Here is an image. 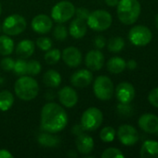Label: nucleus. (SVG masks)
Wrapping results in <instances>:
<instances>
[{
	"mask_svg": "<svg viewBox=\"0 0 158 158\" xmlns=\"http://www.w3.org/2000/svg\"><path fill=\"white\" fill-rule=\"evenodd\" d=\"M68 124V115L60 105L51 102L46 104L41 110V128L50 133H58Z\"/></svg>",
	"mask_w": 158,
	"mask_h": 158,
	"instance_id": "obj_1",
	"label": "nucleus"
},
{
	"mask_svg": "<svg viewBox=\"0 0 158 158\" xmlns=\"http://www.w3.org/2000/svg\"><path fill=\"white\" fill-rule=\"evenodd\" d=\"M116 6L118 19L126 25L135 23L141 15L142 7L138 0H119Z\"/></svg>",
	"mask_w": 158,
	"mask_h": 158,
	"instance_id": "obj_2",
	"label": "nucleus"
},
{
	"mask_svg": "<svg viewBox=\"0 0 158 158\" xmlns=\"http://www.w3.org/2000/svg\"><path fill=\"white\" fill-rule=\"evenodd\" d=\"M14 92L16 95L23 101H31L34 99L39 93L37 81L30 76H20L14 84Z\"/></svg>",
	"mask_w": 158,
	"mask_h": 158,
	"instance_id": "obj_3",
	"label": "nucleus"
},
{
	"mask_svg": "<svg viewBox=\"0 0 158 158\" xmlns=\"http://www.w3.org/2000/svg\"><path fill=\"white\" fill-rule=\"evenodd\" d=\"M86 22L91 30L96 31H103L111 27L113 18L108 11L104 9H98L90 12Z\"/></svg>",
	"mask_w": 158,
	"mask_h": 158,
	"instance_id": "obj_4",
	"label": "nucleus"
},
{
	"mask_svg": "<svg viewBox=\"0 0 158 158\" xmlns=\"http://www.w3.org/2000/svg\"><path fill=\"white\" fill-rule=\"evenodd\" d=\"M93 92L95 96L102 101L110 100L115 93L114 83L112 80L104 75L97 77L93 84Z\"/></svg>",
	"mask_w": 158,
	"mask_h": 158,
	"instance_id": "obj_5",
	"label": "nucleus"
},
{
	"mask_svg": "<svg viewBox=\"0 0 158 158\" xmlns=\"http://www.w3.org/2000/svg\"><path fill=\"white\" fill-rule=\"evenodd\" d=\"M75 14V6L70 1L63 0L57 3L51 9V19L57 23H65Z\"/></svg>",
	"mask_w": 158,
	"mask_h": 158,
	"instance_id": "obj_6",
	"label": "nucleus"
},
{
	"mask_svg": "<svg viewBox=\"0 0 158 158\" xmlns=\"http://www.w3.org/2000/svg\"><path fill=\"white\" fill-rule=\"evenodd\" d=\"M26 19L22 16L19 14H12L4 19L2 31L8 36H14L20 34L26 29Z\"/></svg>",
	"mask_w": 158,
	"mask_h": 158,
	"instance_id": "obj_7",
	"label": "nucleus"
},
{
	"mask_svg": "<svg viewBox=\"0 0 158 158\" xmlns=\"http://www.w3.org/2000/svg\"><path fill=\"white\" fill-rule=\"evenodd\" d=\"M103 121V114L97 107H89L81 116V125L86 131H94L99 129Z\"/></svg>",
	"mask_w": 158,
	"mask_h": 158,
	"instance_id": "obj_8",
	"label": "nucleus"
},
{
	"mask_svg": "<svg viewBox=\"0 0 158 158\" xmlns=\"http://www.w3.org/2000/svg\"><path fill=\"white\" fill-rule=\"evenodd\" d=\"M153 38L151 30L143 25H137L131 28L129 32V39L130 43L136 46H144L148 44Z\"/></svg>",
	"mask_w": 158,
	"mask_h": 158,
	"instance_id": "obj_9",
	"label": "nucleus"
},
{
	"mask_svg": "<svg viewBox=\"0 0 158 158\" xmlns=\"http://www.w3.org/2000/svg\"><path fill=\"white\" fill-rule=\"evenodd\" d=\"M117 137L120 143L125 146H133L140 139L138 131L133 126L129 124L121 125L118 128Z\"/></svg>",
	"mask_w": 158,
	"mask_h": 158,
	"instance_id": "obj_10",
	"label": "nucleus"
},
{
	"mask_svg": "<svg viewBox=\"0 0 158 158\" xmlns=\"http://www.w3.org/2000/svg\"><path fill=\"white\" fill-rule=\"evenodd\" d=\"M32 29L40 34H46L48 33L53 27V21L52 19L49 18L47 15L45 14H39L36 15L32 19Z\"/></svg>",
	"mask_w": 158,
	"mask_h": 158,
	"instance_id": "obj_11",
	"label": "nucleus"
},
{
	"mask_svg": "<svg viewBox=\"0 0 158 158\" xmlns=\"http://www.w3.org/2000/svg\"><path fill=\"white\" fill-rule=\"evenodd\" d=\"M58 99L63 106L72 108L78 102V94L74 88L64 86L58 92Z\"/></svg>",
	"mask_w": 158,
	"mask_h": 158,
	"instance_id": "obj_12",
	"label": "nucleus"
},
{
	"mask_svg": "<svg viewBox=\"0 0 158 158\" xmlns=\"http://www.w3.org/2000/svg\"><path fill=\"white\" fill-rule=\"evenodd\" d=\"M86 66L92 71H98L102 69L104 65V56L100 49H94L88 52L85 58Z\"/></svg>",
	"mask_w": 158,
	"mask_h": 158,
	"instance_id": "obj_13",
	"label": "nucleus"
},
{
	"mask_svg": "<svg viewBox=\"0 0 158 158\" xmlns=\"http://www.w3.org/2000/svg\"><path fill=\"white\" fill-rule=\"evenodd\" d=\"M115 95L120 103L130 104L135 97V89L131 83L124 81L117 85Z\"/></svg>",
	"mask_w": 158,
	"mask_h": 158,
	"instance_id": "obj_14",
	"label": "nucleus"
},
{
	"mask_svg": "<svg viewBox=\"0 0 158 158\" xmlns=\"http://www.w3.org/2000/svg\"><path fill=\"white\" fill-rule=\"evenodd\" d=\"M61 57L63 62L71 68H76L82 63V54L74 46L65 48L61 53Z\"/></svg>",
	"mask_w": 158,
	"mask_h": 158,
	"instance_id": "obj_15",
	"label": "nucleus"
},
{
	"mask_svg": "<svg viewBox=\"0 0 158 158\" xmlns=\"http://www.w3.org/2000/svg\"><path fill=\"white\" fill-rule=\"evenodd\" d=\"M93 80V75L89 69H79L71 76V83L77 88L88 87Z\"/></svg>",
	"mask_w": 158,
	"mask_h": 158,
	"instance_id": "obj_16",
	"label": "nucleus"
},
{
	"mask_svg": "<svg viewBox=\"0 0 158 158\" xmlns=\"http://www.w3.org/2000/svg\"><path fill=\"white\" fill-rule=\"evenodd\" d=\"M138 125L146 133L156 134L158 131V117L151 113L143 114L139 118Z\"/></svg>",
	"mask_w": 158,
	"mask_h": 158,
	"instance_id": "obj_17",
	"label": "nucleus"
},
{
	"mask_svg": "<svg viewBox=\"0 0 158 158\" xmlns=\"http://www.w3.org/2000/svg\"><path fill=\"white\" fill-rule=\"evenodd\" d=\"M75 145L77 151L83 155H88L93 151L94 148V140L87 133H82L76 136Z\"/></svg>",
	"mask_w": 158,
	"mask_h": 158,
	"instance_id": "obj_18",
	"label": "nucleus"
},
{
	"mask_svg": "<svg viewBox=\"0 0 158 158\" xmlns=\"http://www.w3.org/2000/svg\"><path fill=\"white\" fill-rule=\"evenodd\" d=\"M88 31V25L86 20L81 19L75 18L73 19L69 26V33L74 39H81L83 38Z\"/></svg>",
	"mask_w": 158,
	"mask_h": 158,
	"instance_id": "obj_19",
	"label": "nucleus"
},
{
	"mask_svg": "<svg viewBox=\"0 0 158 158\" xmlns=\"http://www.w3.org/2000/svg\"><path fill=\"white\" fill-rule=\"evenodd\" d=\"M34 43L31 40L24 39L20 41L16 47V53L20 58H28L34 52Z\"/></svg>",
	"mask_w": 158,
	"mask_h": 158,
	"instance_id": "obj_20",
	"label": "nucleus"
},
{
	"mask_svg": "<svg viewBox=\"0 0 158 158\" xmlns=\"http://www.w3.org/2000/svg\"><path fill=\"white\" fill-rule=\"evenodd\" d=\"M141 156L142 158H158V142L147 140L141 148Z\"/></svg>",
	"mask_w": 158,
	"mask_h": 158,
	"instance_id": "obj_21",
	"label": "nucleus"
},
{
	"mask_svg": "<svg viewBox=\"0 0 158 158\" xmlns=\"http://www.w3.org/2000/svg\"><path fill=\"white\" fill-rule=\"evenodd\" d=\"M43 82L49 88H57L61 83V76L58 71L54 69H48L43 76Z\"/></svg>",
	"mask_w": 158,
	"mask_h": 158,
	"instance_id": "obj_22",
	"label": "nucleus"
},
{
	"mask_svg": "<svg viewBox=\"0 0 158 158\" xmlns=\"http://www.w3.org/2000/svg\"><path fill=\"white\" fill-rule=\"evenodd\" d=\"M107 69L113 74H119L127 68V62L120 56H114L110 58L106 64Z\"/></svg>",
	"mask_w": 158,
	"mask_h": 158,
	"instance_id": "obj_23",
	"label": "nucleus"
},
{
	"mask_svg": "<svg viewBox=\"0 0 158 158\" xmlns=\"http://www.w3.org/2000/svg\"><path fill=\"white\" fill-rule=\"evenodd\" d=\"M14 50V42L7 34L0 36V55L7 56L12 54Z\"/></svg>",
	"mask_w": 158,
	"mask_h": 158,
	"instance_id": "obj_24",
	"label": "nucleus"
},
{
	"mask_svg": "<svg viewBox=\"0 0 158 158\" xmlns=\"http://www.w3.org/2000/svg\"><path fill=\"white\" fill-rule=\"evenodd\" d=\"M38 143L45 147H55L60 143V139L50 132H43L38 136Z\"/></svg>",
	"mask_w": 158,
	"mask_h": 158,
	"instance_id": "obj_25",
	"label": "nucleus"
},
{
	"mask_svg": "<svg viewBox=\"0 0 158 158\" xmlns=\"http://www.w3.org/2000/svg\"><path fill=\"white\" fill-rule=\"evenodd\" d=\"M14 104L13 94L7 91L4 90L0 92V111H7L11 108Z\"/></svg>",
	"mask_w": 158,
	"mask_h": 158,
	"instance_id": "obj_26",
	"label": "nucleus"
},
{
	"mask_svg": "<svg viewBox=\"0 0 158 158\" xmlns=\"http://www.w3.org/2000/svg\"><path fill=\"white\" fill-rule=\"evenodd\" d=\"M124 46H125V41L120 36H115L111 38L107 44L108 50L113 53H119L124 49Z\"/></svg>",
	"mask_w": 158,
	"mask_h": 158,
	"instance_id": "obj_27",
	"label": "nucleus"
},
{
	"mask_svg": "<svg viewBox=\"0 0 158 158\" xmlns=\"http://www.w3.org/2000/svg\"><path fill=\"white\" fill-rule=\"evenodd\" d=\"M61 57V53L59 49H56V48H54V49L50 48L49 50H47L44 56L46 62L49 65L57 64L60 61Z\"/></svg>",
	"mask_w": 158,
	"mask_h": 158,
	"instance_id": "obj_28",
	"label": "nucleus"
},
{
	"mask_svg": "<svg viewBox=\"0 0 158 158\" xmlns=\"http://www.w3.org/2000/svg\"><path fill=\"white\" fill-rule=\"evenodd\" d=\"M115 130L113 127H104L100 132V138L104 143H111L115 138Z\"/></svg>",
	"mask_w": 158,
	"mask_h": 158,
	"instance_id": "obj_29",
	"label": "nucleus"
},
{
	"mask_svg": "<svg viewBox=\"0 0 158 158\" xmlns=\"http://www.w3.org/2000/svg\"><path fill=\"white\" fill-rule=\"evenodd\" d=\"M53 36L58 41H64L68 36L67 28L62 25V23H58L53 30Z\"/></svg>",
	"mask_w": 158,
	"mask_h": 158,
	"instance_id": "obj_30",
	"label": "nucleus"
},
{
	"mask_svg": "<svg viewBox=\"0 0 158 158\" xmlns=\"http://www.w3.org/2000/svg\"><path fill=\"white\" fill-rule=\"evenodd\" d=\"M12 71L20 77L26 75L27 74V61H25L24 58H20L16 60Z\"/></svg>",
	"mask_w": 158,
	"mask_h": 158,
	"instance_id": "obj_31",
	"label": "nucleus"
},
{
	"mask_svg": "<svg viewBox=\"0 0 158 158\" xmlns=\"http://www.w3.org/2000/svg\"><path fill=\"white\" fill-rule=\"evenodd\" d=\"M42 69L41 64L36 60H31L27 62V74L31 76H35L40 73Z\"/></svg>",
	"mask_w": 158,
	"mask_h": 158,
	"instance_id": "obj_32",
	"label": "nucleus"
},
{
	"mask_svg": "<svg viewBox=\"0 0 158 158\" xmlns=\"http://www.w3.org/2000/svg\"><path fill=\"white\" fill-rule=\"evenodd\" d=\"M102 158H124L125 156L124 154L117 148H114V147H110L107 148L106 150L103 151V153L102 154Z\"/></svg>",
	"mask_w": 158,
	"mask_h": 158,
	"instance_id": "obj_33",
	"label": "nucleus"
},
{
	"mask_svg": "<svg viewBox=\"0 0 158 158\" xmlns=\"http://www.w3.org/2000/svg\"><path fill=\"white\" fill-rule=\"evenodd\" d=\"M117 112L120 116L124 117V118H128L132 116L133 114V108L129 104H123L120 103L117 106Z\"/></svg>",
	"mask_w": 158,
	"mask_h": 158,
	"instance_id": "obj_34",
	"label": "nucleus"
},
{
	"mask_svg": "<svg viewBox=\"0 0 158 158\" xmlns=\"http://www.w3.org/2000/svg\"><path fill=\"white\" fill-rule=\"evenodd\" d=\"M36 45L42 51H47L52 47V41L48 37H39L36 39Z\"/></svg>",
	"mask_w": 158,
	"mask_h": 158,
	"instance_id": "obj_35",
	"label": "nucleus"
},
{
	"mask_svg": "<svg viewBox=\"0 0 158 158\" xmlns=\"http://www.w3.org/2000/svg\"><path fill=\"white\" fill-rule=\"evenodd\" d=\"M14 64H15V60L9 57L8 56H7L0 61V67L4 71H12L14 68Z\"/></svg>",
	"mask_w": 158,
	"mask_h": 158,
	"instance_id": "obj_36",
	"label": "nucleus"
},
{
	"mask_svg": "<svg viewBox=\"0 0 158 158\" xmlns=\"http://www.w3.org/2000/svg\"><path fill=\"white\" fill-rule=\"evenodd\" d=\"M148 100L150 102V104L152 106H154L155 107L158 108V87L153 89L148 96Z\"/></svg>",
	"mask_w": 158,
	"mask_h": 158,
	"instance_id": "obj_37",
	"label": "nucleus"
},
{
	"mask_svg": "<svg viewBox=\"0 0 158 158\" xmlns=\"http://www.w3.org/2000/svg\"><path fill=\"white\" fill-rule=\"evenodd\" d=\"M75 14L76 18L81 19L83 20H87L90 14V11L86 7H78L77 9H75Z\"/></svg>",
	"mask_w": 158,
	"mask_h": 158,
	"instance_id": "obj_38",
	"label": "nucleus"
},
{
	"mask_svg": "<svg viewBox=\"0 0 158 158\" xmlns=\"http://www.w3.org/2000/svg\"><path fill=\"white\" fill-rule=\"evenodd\" d=\"M106 44V39L102 35H98L95 37L94 40V45L97 49H102Z\"/></svg>",
	"mask_w": 158,
	"mask_h": 158,
	"instance_id": "obj_39",
	"label": "nucleus"
},
{
	"mask_svg": "<svg viewBox=\"0 0 158 158\" xmlns=\"http://www.w3.org/2000/svg\"><path fill=\"white\" fill-rule=\"evenodd\" d=\"M85 131H86V130L84 129V127H83L81 124H79V125H75V126L73 127V129H72V133H73L74 135H75V136H78V135L84 133Z\"/></svg>",
	"mask_w": 158,
	"mask_h": 158,
	"instance_id": "obj_40",
	"label": "nucleus"
},
{
	"mask_svg": "<svg viewBox=\"0 0 158 158\" xmlns=\"http://www.w3.org/2000/svg\"><path fill=\"white\" fill-rule=\"evenodd\" d=\"M0 158H13V155L6 149H0Z\"/></svg>",
	"mask_w": 158,
	"mask_h": 158,
	"instance_id": "obj_41",
	"label": "nucleus"
},
{
	"mask_svg": "<svg viewBox=\"0 0 158 158\" xmlns=\"http://www.w3.org/2000/svg\"><path fill=\"white\" fill-rule=\"evenodd\" d=\"M137 66H138V64H137L136 60H134V59H130L127 62V68L130 70H134L137 68Z\"/></svg>",
	"mask_w": 158,
	"mask_h": 158,
	"instance_id": "obj_42",
	"label": "nucleus"
},
{
	"mask_svg": "<svg viewBox=\"0 0 158 158\" xmlns=\"http://www.w3.org/2000/svg\"><path fill=\"white\" fill-rule=\"evenodd\" d=\"M118 2H119V0H105V3L109 6H116Z\"/></svg>",
	"mask_w": 158,
	"mask_h": 158,
	"instance_id": "obj_43",
	"label": "nucleus"
},
{
	"mask_svg": "<svg viewBox=\"0 0 158 158\" xmlns=\"http://www.w3.org/2000/svg\"><path fill=\"white\" fill-rule=\"evenodd\" d=\"M156 27L158 29V14L156 15Z\"/></svg>",
	"mask_w": 158,
	"mask_h": 158,
	"instance_id": "obj_44",
	"label": "nucleus"
},
{
	"mask_svg": "<svg viewBox=\"0 0 158 158\" xmlns=\"http://www.w3.org/2000/svg\"><path fill=\"white\" fill-rule=\"evenodd\" d=\"M1 13H2V6L0 4V15H1Z\"/></svg>",
	"mask_w": 158,
	"mask_h": 158,
	"instance_id": "obj_45",
	"label": "nucleus"
},
{
	"mask_svg": "<svg viewBox=\"0 0 158 158\" xmlns=\"http://www.w3.org/2000/svg\"><path fill=\"white\" fill-rule=\"evenodd\" d=\"M1 29H2V27H1V24H0V31H1Z\"/></svg>",
	"mask_w": 158,
	"mask_h": 158,
	"instance_id": "obj_46",
	"label": "nucleus"
},
{
	"mask_svg": "<svg viewBox=\"0 0 158 158\" xmlns=\"http://www.w3.org/2000/svg\"><path fill=\"white\" fill-rule=\"evenodd\" d=\"M156 135H157V136H158V131H156Z\"/></svg>",
	"mask_w": 158,
	"mask_h": 158,
	"instance_id": "obj_47",
	"label": "nucleus"
}]
</instances>
